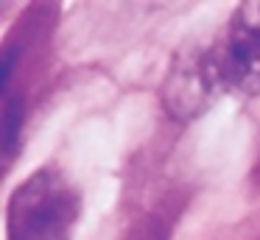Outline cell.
<instances>
[{
  "label": "cell",
  "mask_w": 260,
  "mask_h": 240,
  "mask_svg": "<svg viewBox=\"0 0 260 240\" xmlns=\"http://www.w3.org/2000/svg\"><path fill=\"white\" fill-rule=\"evenodd\" d=\"M257 89L260 3H241L213 42L176 56L159 95L176 120H193L224 95H252Z\"/></svg>",
  "instance_id": "cell-1"
},
{
  "label": "cell",
  "mask_w": 260,
  "mask_h": 240,
  "mask_svg": "<svg viewBox=\"0 0 260 240\" xmlns=\"http://www.w3.org/2000/svg\"><path fill=\"white\" fill-rule=\"evenodd\" d=\"M79 215L76 184L59 167H40L9 198V240H70Z\"/></svg>",
  "instance_id": "cell-2"
},
{
  "label": "cell",
  "mask_w": 260,
  "mask_h": 240,
  "mask_svg": "<svg viewBox=\"0 0 260 240\" xmlns=\"http://www.w3.org/2000/svg\"><path fill=\"white\" fill-rule=\"evenodd\" d=\"M3 115H6L3 117V156L12 159L14 145H17V140H20V126H23V106H20V100L9 98Z\"/></svg>",
  "instance_id": "cell-3"
}]
</instances>
